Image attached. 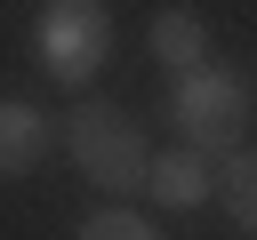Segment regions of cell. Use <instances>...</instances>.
I'll return each mask as SVG.
<instances>
[{"label": "cell", "mask_w": 257, "mask_h": 240, "mask_svg": "<svg viewBox=\"0 0 257 240\" xmlns=\"http://www.w3.org/2000/svg\"><path fill=\"white\" fill-rule=\"evenodd\" d=\"M56 152V120L24 96H0V176H32Z\"/></svg>", "instance_id": "cell-6"}, {"label": "cell", "mask_w": 257, "mask_h": 240, "mask_svg": "<svg viewBox=\"0 0 257 240\" xmlns=\"http://www.w3.org/2000/svg\"><path fill=\"white\" fill-rule=\"evenodd\" d=\"M217 200H225L233 224L257 240V152H249V144H233V152L217 160Z\"/></svg>", "instance_id": "cell-7"}, {"label": "cell", "mask_w": 257, "mask_h": 240, "mask_svg": "<svg viewBox=\"0 0 257 240\" xmlns=\"http://www.w3.org/2000/svg\"><path fill=\"white\" fill-rule=\"evenodd\" d=\"M32 56L56 88H88L112 64V8L104 0H40L32 16Z\"/></svg>", "instance_id": "cell-3"}, {"label": "cell", "mask_w": 257, "mask_h": 240, "mask_svg": "<svg viewBox=\"0 0 257 240\" xmlns=\"http://www.w3.org/2000/svg\"><path fill=\"white\" fill-rule=\"evenodd\" d=\"M249 120H257L249 72H233V64H217V56H201L193 72H177V88H169V128H177V144H193L201 160H225L233 144H249Z\"/></svg>", "instance_id": "cell-1"}, {"label": "cell", "mask_w": 257, "mask_h": 240, "mask_svg": "<svg viewBox=\"0 0 257 240\" xmlns=\"http://www.w3.org/2000/svg\"><path fill=\"white\" fill-rule=\"evenodd\" d=\"M145 48H153V64H161V72H193V64L209 56V16H201L193 0H169V8H153Z\"/></svg>", "instance_id": "cell-5"}, {"label": "cell", "mask_w": 257, "mask_h": 240, "mask_svg": "<svg viewBox=\"0 0 257 240\" xmlns=\"http://www.w3.org/2000/svg\"><path fill=\"white\" fill-rule=\"evenodd\" d=\"M56 144L72 152V168H80L96 192H137V184H145V160H153L145 120H137L128 104H112V96H80V104L56 120Z\"/></svg>", "instance_id": "cell-2"}, {"label": "cell", "mask_w": 257, "mask_h": 240, "mask_svg": "<svg viewBox=\"0 0 257 240\" xmlns=\"http://www.w3.org/2000/svg\"><path fill=\"white\" fill-rule=\"evenodd\" d=\"M72 240H161L137 208H96V216H80V232Z\"/></svg>", "instance_id": "cell-8"}, {"label": "cell", "mask_w": 257, "mask_h": 240, "mask_svg": "<svg viewBox=\"0 0 257 240\" xmlns=\"http://www.w3.org/2000/svg\"><path fill=\"white\" fill-rule=\"evenodd\" d=\"M145 192L161 208H201V200H217V160H201L193 144H169L145 160Z\"/></svg>", "instance_id": "cell-4"}]
</instances>
